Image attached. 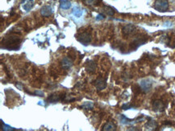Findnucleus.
<instances>
[{"label":"nucleus","instance_id":"nucleus-1","mask_svg":"<svg viewBox=\"0 0 175 131\" xmlns=\"http://www.w3.org/2000/svg\"><path fill=\"white\" fill-rule=\"evenodd\" d=\"M153 7L159 12H166L169 9V2L168 0H156Z\"/></svg>","mask_w":175,"mask_h":131},{"label":"nucleus","instance_id":"nucleus-2","mask_svg":"<svg viewBox=\"0 0 175 131\" xmlns=\"http://www.w3.org/2000/svg\"><path fill=\"white\" fill-rule=\"evenodd\" d=\"M77 40L81 43H82L83 45L86 46V45H88L90 43V41H91V35H90V32H88V31H83V32H81V33H80L79 35H77Z\"/></svg>","mask_w":175,"mask_h":131},{"label":"nucleus","instance_id":"nucleus-3","mask_svg":"<svg viewBox=\"0 0 175 131\" xmlns=\"http://www.w3.org/2000/svg\"><path fill=\"white\" fill-rule=\"evenodd\" d=\"M140 87L142 91L145 93H148L152 88V82L148 79H144L140 81Z\"/></svg>","mask_w":175,"mask_h":131},{"label":"nucleus","instance_id":"nucleus-4","mask_svg":"<svg viewBox=\"0 0 175 131\" xmlns=\"http://www.w3.org/2000/svg\"><path fill=\"white\" fill-rule=\"evenodd\" d=\"M165 104L161 100H155L153 103V109L155 112H158V113H162L165 110Z\"/></svg>","mask_w":175,"mask_h":131},{"label":"nucleus","instance_id":"nucleus-5","mask_svg":"<svg viewBox=\"0 0 175 131\" xmlns=\"http://www.w3.org/2000/svg\"><path fill=\"white\" fill-rule=\"evenodd\" d=\"M40 15L44 17H49V16H51L53 12V10L51 6L45 5V6H44L40 8Z\"/></svg>","mask_w":175,"mask_h":131},{"label":"nucleus","instance_id":"nucleus-6","mask_svg":"<svg viewBox=\"0 0 175 131\" xmlns=\"http://www.w3.org/2000/svg\"><path fill=\"white\" fill-rule=\"evenodd\" d=\"M94 85H95V88L97 89L98 91H102L103 89H106L107 81L103 78H98L97 80L94 81Z\"/></svg>","mask_w":175,"mask_h":131},{"label":"nucleus","instance_id":"nucleus-7","mask_svg":"<svg viewBox=\"0 0 175 131\" xmlns=\"http://www.w3.org/2000/svg\"><path fill=\"white\" fill-rule=\"evenodd\" d=\"M73 64V62L72 59H70L69 57H67V56L64 57L63 59H61V67H62V68L65 69V70H69V68L72 67Z\"/></svg>","mask_w":175,"mask_h":131},{"label":"nucleus","instance_id":"nucleus-8","mask_svg":"<svg viewBox=\"0 0 175 131\" xmlns=\"http://www.w3.org/2000/svg\"><path fill=\"white\" fill-rule=\"evenodd\" d=\"M34 5V0H23L21 6L23 9L26 11H29L33 7Z\"/></svg>","mask_w":175,"mask_h":131},{"label":"nucleus","instance_id":"nucleus-9","mask_svg":"<svg viewBox=\"0 0 175 131\" xmlns=\"http://www.w3.org/2000/svg\"><path fill=\"white\" fill-rule=\"evenodd\" d=\"M95 69H96V63H95V62L94 60H88L86 62V64H85L86 72L93 73V72H95Z\"/></svg>","mask_w":175,"mask_h":131},{"label":"nucleus","instance_id":"nucleus-10","mask_svg":"<svg viewBox=\"0 0 175 131\" xmlns=\"http://www.w3.org/2000/svg\"><path fill=\"white\" fill-rule=\"evenodd\" d=\"M136 30V27L133 24H128V25L124 26L123 27V34L124 35H129L133 34L134 31Z\"/></svg>","mask_w":175,"mask_h":131},{"label":"nucleus","instance_id":"nucleus-11","mask_svg":"<svg viewBox=\"0 0 175 131\" xmlns=\"http://www.w3.org/2000/svg\"><path fill=\"white\" fill-rule=\"evenodd\" d=\"M145 128L148 130H156L158 128V123L153 120H150L145 125Z\"/></svg>","mask_w":175,"mask_h":131},{"label":"nucleus","instance_id":"nucleus-12","mask_svg":"<svg viewBox=\"0 0 175 131\" xmlns=\"http://www.w3.org/2000/svg\"><path fill=\"white\" fill-rule=\"evenodd\" d=\"M116 130V126L112 122H108L103 126V131H113Z\"/></svg>","mask_w":175,"mask_h":131},{"label":"nucleus","instance_id":"nucleus-13","mask_svg":"<svg viewBox=\"0 0 175 131\" xmlns=\"http://www.w3.org/2000/svg\"><path fill=\"white\" fill-rule=\"evenodd\" d=\"M103 11L109 16H113L115 15V10L110 6H104L103 7Z\"/></svg>","mask_w":175,"mask_h":131},{"label":"nucleus","instance_id":"nucleus-14","mask_svg":"<svg viewBox=\"0 0 175 131\" xmlns=\"http://www.w3.org/2000/svg\"><path fill=\"white\" fill-rule=\"evenodd\" d=\"M71 7V3L69 0H60V7L63 10H68Z\"/></svg>","mask_w":175,"mask_h":131},{"label":"nucleus","instance_id":"nucleus-15","mask_svg":"<svg viewBox=\"0 0 175 131\" xmlns=\"http://www.w3.org/2000/svg\"><path fill=\"white\" fill-rule=\"evenodd\" d=\"M73 15L76 17H81L82 15V10L79 7H75L73 9Z\"/></svg>","mask_w":175,"mask_h":131},{"label":"nucleus","instance_id":"nucleus-16","mask_svg":"<svg viewBox=\"0 0 175 131\" xmlns=\"http://www.w3.org/2000/svg\"><path fill=\"white\" fill-rule=\"evenodd\" d=\"M101 0H83L84 3L88 6H96L100 3Z\"/></svg>","mask_w":175,"mask_h":131},{"label":"nucleus","instance_id":"nucleus-17","mask_svg":"<svg viewBox=\"0 0 175 131\" xmlns=\"http://www.w3.org/2000/svg\"><path fill=\"white\" fill-rule=\"evenodd\" d=\"M81 107L85 110H92L94 107V104L91 102H86L81 106Z\"/></svg>","mask_w":175,"mask_h":131},{"label":"nucleus","instance_id":"nucleus-18","mask_svg":"<svg viewBox=\"0 0 175 131\" xmlns=\"http://www.w3.org/2000/svg\"><path fill=\"white\" fill-rule=\"evenodd\" d=\"M48 102H49L53 103V102H57V101H59V100H60V97H59V96H57V95H52V96L48 97Z\"/></svg>","mask_w":175,"mask_h":131},{"label":"nucleus","instance_id":"nucleus-19","mask_svg":"<svg viewBox=\"0 0 175 131\" xmlns=\"http://www.w3.org/2000/svg\"><path fill=\"white\" fill-rule=\"evenodd\" d=\"M2 130L4 131H12V130H15V129L14 128H12V127H11L10 126H7V125H6V124H3V122H2Z\"/></svg>","mask_w":175,"mask_h":131},{"label":"nucleus","instance_id":"nucleus-20","mask_svg":"<svg viewBox=\"0 0 175 131\" xmlns=\"http://www.w3.org/2000/svg\"><path fill=\"white\" fill-rule=\"evenodd\" d=\"M121 122L123 123V124H128V123H130V122H129V120L126 117L122 116L121 117Z\"/></svg>","mask_w":175,"mask_h":131},{"label":"nucleus","instance_id":"nucleus-21","mask_svg":"<svg viewBox=\"0 0 175 131\" xmlns=\"http://www.w3.org/2000/svg\"><path fill=\"white\" fill-rule=\"evenodd\" d=\"M104 19V15H101V14L98 15L97 17H96V19H97V20H101V19Z\"/></svg>","mask_w":175,"mask_h":131},{"label":"nucleus","instance_id":"nucleus-22","mask_svg":"<svg viewBox=\"0 0 175 131\" xmlns=\"http://www.w3.org/2000/svg\"><path fill=\"white\" fill-rule=\"evenodd\" d=\"M36 94H40V97H42L43 96V93H41V92H36Z\"/></svg>","mask_w":175,"mask_h":131}]
</instances>
